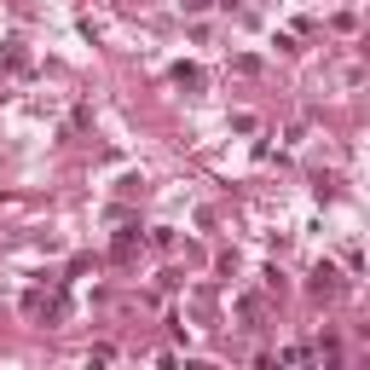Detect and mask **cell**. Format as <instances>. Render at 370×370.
<instances>
[{"mask_svg": "<svg viewBox=\"0 0 370 370\" xmlns=\"http://www.w3.org/2000/svg\"><path fill=\"white\" fill-rule=\"evenodd\" d=\"M185 6H208V0H185Z\"/></svg>", "mask_w": 370, "mask_h": 370, "instance_id": "obj_1", "label": "cell"}]
</instances>
